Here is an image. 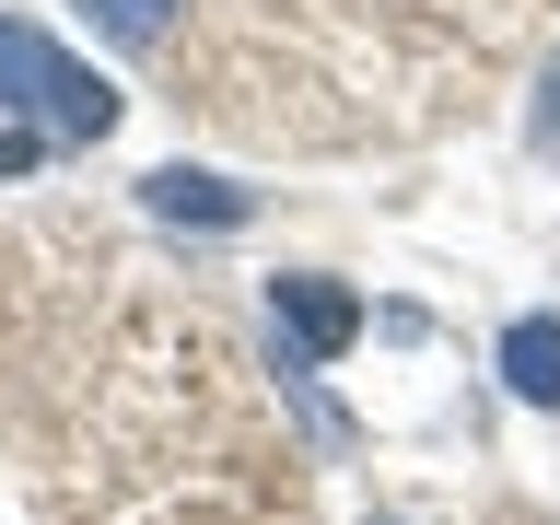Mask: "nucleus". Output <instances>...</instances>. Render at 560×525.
Here are the masks:
<instances>
[{"mask_svg":"<svg viewBox=\"0 0 560 525\" xmlns=\"http://www.w3.org/2000/svg\"><path fill=\"white\" fill-rule=\"evenodd\" d=\"M0 94L24 105V117H47V140H105L117 129V82H94L70 47H47L12 12H0Z\"/></svg>","mask_w":560,"mask_h":525,"instance_id":"1","label":"nucleus"},{"mask_svg":"<svg viewBox=\"0 0 560 525\" xmlns=\"http://www.w3.org/2000/svg\"><path fill=\"white\" fill-rule=\"evenodd\" d=\"M269 315H280V339H292V362H339L350 339H362V292L327 269H292L269 280Z\"/></svg>","mask_w":560,"mask_h":525,"instance_id":"2","label":"nucleus"},{"mask_svg":"<svg viewBox=\"0 0 560 525\" xmlns=\"http://www.w3.org/2000/svg\"><path fill=\"white\" fill-rule=\"evenodd\" d=\"M140 199L164 210V222H210V234H234V222H257V199H245V187H222V175H187V164L140 175Z\"/></svg>","mask_w":560,"mask_h":525,"instance_id":"3","label":"nucleus"},{"mask_svg":"<svg viewBox=\"0 0 560 525\" xmlns=\"http://www.w3.org/2000/svg\"><path fill=\"white\" fill-rule=\"evenodd\" d=\"M502 385L525 409H560V315H514L502 327Z\"/></svg>","mask_w":560,"mask_h":525,"instance_id":"4","label":"nucleus"},{"mask_svg":"<svg viewBox=\"0 0 560 525\" xmlns=\"http://www.w3.org/2000/svg\"><path fill=\"white\" fill-rule=\"evenodd\" d=\"M94 35H117V47H152V35L175 24V0H70Z\"/></svg>","mask_w":560,"mask_h":525,"instance_id":"5","label":"nucleus"},{"mask_svg":"<svg viewBox=\"0 0 560 525\" xmlns=\"http://www.w3.org/2000/svg\"><path fill=\"white\" fill-rule=\"evenodd\" d=\"M35 152H47V117H24V105L0 94V175H24Z\"/></svg>","mask_w":560,"mask_h":525,"instance_id":"6","label":"nucleus"},{"mask_svg":"<svg viewBox=\"0 0 560 525\" xmlns=\"http://www.w3.org/2000/svg\"><path fill=\"white\" fill-rule=\"evenodd\" d=\"M525 140H537V152H560V59H549V82H537V117H525Z\"/></svg>","mask_w":560,"mask_h":525,"instance_id":"7","label":"nucleus"}]
</instances>
